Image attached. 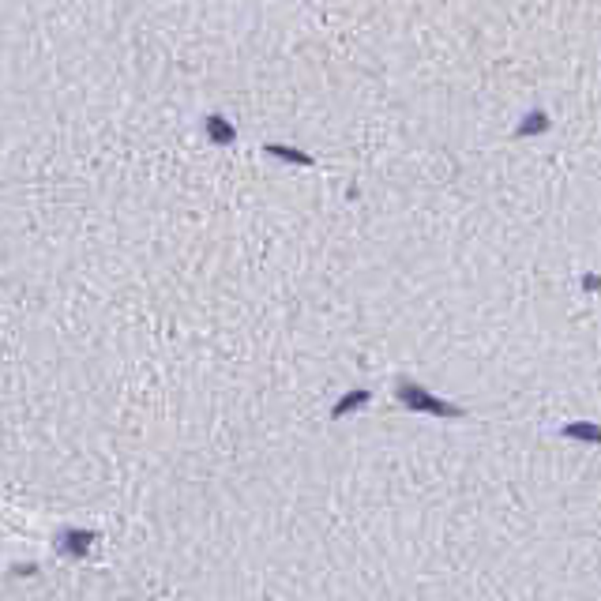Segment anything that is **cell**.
<instances>
[{
    "label": "cell",
    "mask_w": 601,
    "mask_h": 601,
    "mask_svg": "<svg viewBox=\"0 0 601 601\" xmlns=\"http://www.w3.org/2000/svg\"><path fill=\"white\" fill-rule=\"evenodd\" d=\"M339 305L432 406L601 440V106L350 188Z\"/></svg>",
    "instance_id": "1"
}]
</instances>
